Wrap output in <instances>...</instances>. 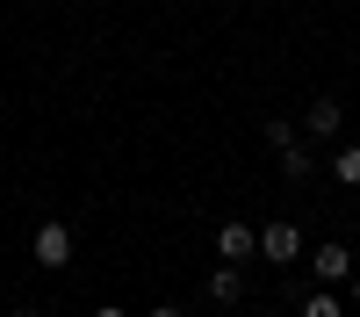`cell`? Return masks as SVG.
<instances>
[{"mask_svg":"<svg viewBox=\"0 0 360 317\" xmlns=\"http://www.w3.org/2000/svg\"><path fill=\"white\" fill-rule=\"evenodd\" d=\"M29 252H37V267H51V274H58V267H72V224H58V216H51V224H37Z\"/></svg>","mask_w":360,"mask_h":317,"instance_id":"cell-1","label":"cell"},{"mask_svg":"<svg viewBox=\"0 0 360 317\" xmlns=\"http://www.w3.org/2000/svg\"><path fill=\"white\" fill-rule=\"evenodd\" d=\"M259 259L295 267V259H303V231H295V224H266V231H259Z\"/></svg>","mask_w":360,"mask_h":317,"instance_id":"cell-2","label":"cell"},{"mask_svg":"<svg viewBox=\"0 0 360 317\" xmlns=\"http://www.w3.org/2000/svg\"><path fill=\"white\" fill-rule=\"evenodd\" d=\"M217 252H224V267H245V259L259 252V231L252 224H224L217 231Z\"/></svg>","mask_w":360,"mask_h":317,"instance_id":"cell-3","label":"cell"},{"mask_svg":"<svg viewBox=\"0 0 360 317\" xmlns=\"http://www.w3.org/2000/svg\"><path fill=\"white\" fill-rule=\"evenodd\" d=\"M310 274H317L324 288H332V281H353V252H346V245H317V252H310Z\"/></svg>","mask_w":360,"mask_h":317,"instance_id":"cell-4","label":"cell"},{"mask_svg":"<svg viewBox=\"0 0 360 317\" xmlns=\"http://www.w3.org/2000/svg\"><path fill=\"white\" fill-rule=\"evenodd\" d=\"M339 123H346V108H339L332 94H317V101L303 108V130H310V137H339Z\"/></svg>","mask_w":360,"mask_h":317,"instance_id":"cell-5","label":"cell"},{"mask_svg":"<svg viewBox=\"0 0 360 317\" xmlns=\"http://www.w3.org/2000/svg\"><path fill=\"white\" fill-rule=\"evenodd\" d=\"M245 296V267H217L209 274V303H238Z\"/></svg>","mask_w":360,"mask_h":317,"instance_id":"cell-6","label":"cell"},{"mask_svg":"<svg viewBox=\"0 0 360 317\" xmlns=\"http://www.w3.org/2000/svg\"><path fill=\"white\" fill-rule=\"evenodd\" d=\"M274 159H281V181H310V152H303V144H274Z\"/></svg>","mask_w":360,"mask_h":317,"instance_id":"cell-7","label":"cell"},{"mask_svg":"<svg viewBox=\"0 0 360 317\" xmlns=\"http://www.w3.org/2000/svg\"><path fill=\"white\" fill-rule=\"evenodd\" d=\"M303 317H346V303L332 296V288H310V296H303Z\"/></svg>","mask_w":360,"mask_h":317,"instance_id":"cell-8","label":"cell"},{"mask_svg":"<svg viewBox=\"0 0 360 317\" xmlns=\"http://www.w3.org/2000/svg\"><path fill=\"white\" fill-rule=\"evenodd\" d=\"M332 173H339V181H346V188H360V144H346V152L332 159Z\"/></svg>","mask_w":360,"mask_h":317,"instance_id":"cell-9","label":"cell"},{"mask_svg":"<svg viewBox=\"0 0 360 317\" xmlns=\"http://www.w3.org/2000/svg\"><path fill=\"white\" fill-rule=\"evenodd\" d=\"M152 317H180V303H159V310H152Z\"/></svg>","mask_w":360,"mask_h":317,"instance_id":"cell-10","label":"cell"},{"mask_svg":"<svg viewBox=\"0 0 360 317\" xmlns=\"http://www.w3.org/2000/svg\"><path fill=\"white\" fill-rule=\"evenodd\" d=\"M353 310H360V274H353Z\"/></svg>","mask_w":360,"mask_h":317,"instance_id":"cell-11","label":"cell"},{"mask_svg":"<svg viewBox=\"0 0 360 317\" xmlns=\"http://www.w3.org/2000/svg\"><path fill=\"white\" fill-rule=\"evenodd\" d=\"M94 317H130V310H94Z\"/></svg>","mask_w":360,"mask_h":317,"instance_id":"cell-12","label":"cell"},{"mask_svg":"<svg viewBox=\"0 0 360 317\" xmlns=\"http://www.w3.org/2000/svg\"><path fill=\"white\" fill-rule=\"evenodd\" d=\"M8 317H44V310H8Z\"/></svg>","mask_w":360,"mask_h":317,"instance_id":"cell-13","label":"cell"}]
</instances>
